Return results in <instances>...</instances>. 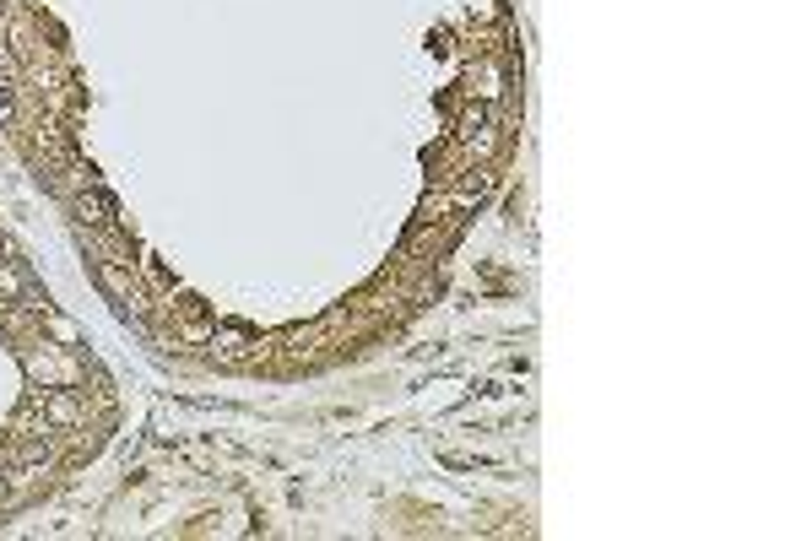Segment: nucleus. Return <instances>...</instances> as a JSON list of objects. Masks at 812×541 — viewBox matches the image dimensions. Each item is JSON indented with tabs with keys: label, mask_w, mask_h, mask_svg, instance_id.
Segmentation results:
<instances>
[{
	"label": "nucleus",
	"mask_w": 812,
	"mask_h": 541,
	"mask_svg": "<svg viewBox=\"0 0 812 541\" xmlns=\"http://www.w3.org/2000/svg\"><path fill=\"white\" fill-rule=\"evenodd\" d=\"M44 417H49L54 428H71V423L82 417V406H77V395H65V390H60V395H49V400H44Z\"/></svg>",
	"instance_id": "nucleus-2"
},
{
	"label": "nucleus",
	"mask_w": 812,
	"mask_h": 541,
	"mask_svg": "<svg viewBox=\"0 0 812 541\" xmlns=\"http://www.w3.org/2000/svg\"><path fill=\"white\" fill-rule=\"evenodd\" d=\"M98 287H103L109 298L130 303V309H142V303H135V287H130V277L119 270V260H98Z\"/></svg>",
	"instance_id": "nucleus-1"
},
{
	"label": "nucleus",
	"mask_w": 812,
	"mask_h": 541,
	"mask_svg": "<svg viewBox=\"0 0 812 541\" xmlns=\"http://www.w3.org/2000/svg\"><path fill=\"white\" fill-rule=\"evenodd\" d=\"M0 293H6V298H28V282H22V270H12L6 260H0Z\"/></svg>",
	"instance_id": "nucleus-4"
},
{
	"label": "nucleus",
	"mask_w": 812,
	"mask_h": 541,
	"mask_svg": "<svg viewBox=\"0 0 812 541\" xmlns=\"http://www.w3.org/2000/svg\"><path fill=\"white\" fill-rule=\"evenodd\" d=\"M6 493H12V488H6V477H0V504H6Z\"/></svg>",
	"instance_id": "nucleus-5"
},
{
	"label": "nucleus",
	"mask_w": 812,
	"mask_h": 541,
	"mask_svg": "<svg viewBox=\"0 0 812 541\" xmlns=\"http://www.w3.org/2000/svg\"><path fill=\"white\" fill-rule=\"evenodd\" d=\"M77 212H82L93 228H114V212H109L103 195H87V190H82V195H77Z\"/></svg>",
	"instance_id": "nucleus-3"
}]
</instances>
